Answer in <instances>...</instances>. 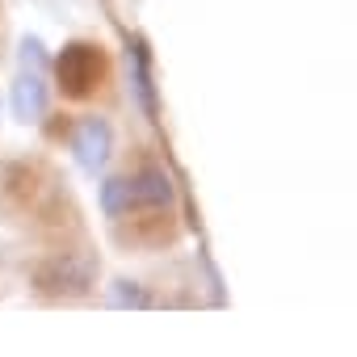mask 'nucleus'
<instances>
[{"label": "nucleus", "instance_id": "f257e3e1", "mask_svg": "<svg viewBox=\"0 0 357 357\" xmlns=\"http://www.w3.org/2000/svg\"><path fill=\"white\" fill-rule=\"evenodd\" d=\"M97 282V257L89 252H55L34 269V290L59 294V298H80Z\"/></svg>", "mask_w": 357, "mask_h": 357}, {"label": "nucleus", "instance_id": "39448f33", "mask_svg": "<svg viewBox=\"0 0 357 357\" xmlns=\"http://www.w3.org/2000/svg\"><path fill=\"white\" fill-rule=\"evenodd\" d=\"M130 181V198H135V206H151V211H160V206H168L172 202V176L164 172V168H155V164H143L135 176H126Z\"/></svg>", "mask_w": 357, "mask_h": 357}, {"label": "nucleus", "instance_id": "9d476101", "mask_svg": "<svg viewBox=\"0 0 357 357\" xmlns=\"http://www.w3.org/2000/svg\"><path fill=\"white\" fill-rule=\"evenodd\" d=\"M0 109H5V101H0Z\"/></svg>", "mask_w": 357, "mask_h": 357}, {"label": "nucleus", "instance_id": "f03ea898", "mask_svg": "<svg viewBox=\"0 0 357 357\" xmlns=\"http://www.w3.org/2000/svg\"><path fill=\"white\" fill-rule=\"evenodd\" d=\"M101 72H105V59H101V47H93V43H68V47L55 55V76H59L63 97L84 101V97L97 89Z\"/></svg>", "mask_w": 357, "mask_h": 357}, {"label": "nucleus", "instance_id": "0eeeda50", "mask_svg": "<svg viewBox=\"0 0 357 357\" xmlns=\"http://www.w3.org/2000/svg\"><path fill=\"white\" fill-rule=\"evenodd\" d=\"M130 206H135V198H130V181H126V176H109V181L101 185V211H105L109 219H122Z\"/></svg>", "mask_w": 357, "mask_h": 357}, {"label": "nucleus", "instance_id": "1a4fd4ad", "mask_svg": "<svg viewBox=\"0 0 357 357\" xmlns=\"http://www.w3.org/2000/svg\"><path fill=\"white\" fill-rule=\"evenodd\" d=\"M22 68L26 72H47V47H43V38H34V34L22 38Z\"/></svg>", "mask_w": 357, "mask_h": 357}, {"label": "nucleus", "instance_id": "20e7f679", "mask_svg": "<svg viewBox=\"0 0 357 357\" xmlns=\"http://www.w3.org/2000/svg\"><path fill=\"white\" fill-rule=\"evenodd\" d=\"M47 105H51V89H47L43 72L22 68V76L13 80V118L17 122H38L47 114Z\"/></svg>", "mask_w": 357, "mask_h": 357}, {"label": "nucleus", "instance_id": "7ed1b4c3", "mask_svg": "<svg viewBox=\"0 0 357 357\" xmlns=\"http://www.w3.org/2000/svg\"><path fill=\"white\" fill-rule=\"evenodd\" d=\"M109 155H114V126H109L105 118H97V114L80 118L76 130H72V160H76L84 172L97 176V172L109 164Z\"/></svg>", "mask_w": 357, "mask_h": 357}, {"label": "nucleus", "instance_id": "6e6552de", "mask_svg": "<svg viewBox=\"0 0 357 357\" xmlns=\"http://www.w3.org/2000/svg\"><path fill=\"white\" fill-rule=\"evenodd\" d=\"M109 303H114V307H135V311H143V307H151V294H147L139 282H130V278H114Z\"/></svg>", "mask_w": 357, "mask_h": 357}, {"label": "nucleus", "instance_id": "423d86ee", "mask_svg": "<svg viewBox=\"0 0 357 357\" xmlns=\"http://www.w3.org/2000/svg\"><path fill=\"white\" fill-rule=\"evenodd\" d=\"M126 59H130V84H135V97H139L143 114H147V118H155V84H151V59H147L143 38H135V43H130Z\"/></svg>", "mask_w": 357, "mask_h": 357}]
</instances>
